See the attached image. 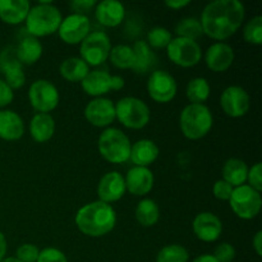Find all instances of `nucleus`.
<instances>
[{
  "label": "nucleus",
  "instance_id": "a19ab883",
  "mask_svg": "<svg viewBox=\"0 0 262 262\" xmlns=\"http://www.w3.org/2000/svg\"><path fill=\"white\" fill-rule=\"evenodd\" d=\"M233 189L234 188L229 183H227L223 179H219V181L215 182L214 187H212V193L220 201H229Z\"/></svg>",
  "mask_w": 262,
  "mask_h": 262
},
{
  "label": "nucleus",
  "instance_id": "2f4dec72",
  "mask_svg": "<svg viewBox=\"0 0 262 262\" xmlns=\"http://www.w3.org/2000/svg\"><path fill=\"white\" fill-rule=\"evenodd\" d=\"M109 59L113 66L118 69H132L135 63V53L132 46L119 43L112 48L109 54Z\"/></svg>",
  "mask_w": 262,
  "mask_h": 262
},
{
  "label": "nucleus",
  "instance_id": "423d86ee",
  "mask_svg": "<svg viewBox=\"0 0 262 262\" xmlns=\"http://www.w3.org/2000/svg\"><path fill=\"white\" fill-rule=\"evenodd\" d=\"M115 119L128 129H142L150 123V107L138 97H122L115 102Z\"/></svg>",
  "mask_w": 262,
  "mask_h": 262
},
{
  "label": "nucleus",
  "instance_id": "de8ad7c7",
  "mask_svg": "<svg viewBox=\"0 0 262 262\" xmlns=\"http://www.w3.org/2000/svg\"><path fill=\"white\" fill-rule=\"evenodd\" d=\"M192 262H217V261L212 255H210V253H205V255H201L199 256V257L194 258Z\"/></svg>",
  "mask_w": 262,
  "mask_h": 262
},
{
  "label": "nucleus",
  "instance_id": "ddd939ff",
  "mask_svg": "<svg viewBox=\"0 0 262 262\" xmlns=\"http://www.w3.org/2000/svg\"><path fill=\"white\" fill-rule=\"evenodd\" d=\"M90 32H91V22L89 17L76 13H72L63 18L58 30L60 40L68 45H78L89 36Z\"/></svg>",
  "mask_w": 262,
  "mask_h": 262
},
{
  "label": "nucleus",
  "instance_id": "4468645a",
  "mask_svg": "<svg viewBox=\"0 0 262 262\" xmlns=\"http://www.w3.org/2000/svg\"><path fill=\"white\" fill-rule=\"evenodd\" d=\"M220 106L225 115L230 118H242L251 107V97L241 86H228L220 95Z\"/></svg>",
  "mask_w": 262,
  "mask_h": 262
},
{
  "label": "nucleus",
  "instance_id": "20e7f679",
  "mask_svg": "<svg viewBox=\"0 0 262 262\" xmlns=\"http://www.w3.org/2000/svg\"><path fill=\"white\" fill-rule=\"evenodd\" d=\"M214 125V117L205 104H188L182 110L179 127L186 138L191 141L206 137Z\"/></svg>",
  "mask_w": 262,
  "mask_h": 262
},
{
  "label": "nucleus",
  "instance_id": "5701e85b",
  "mask_svg": "<svg viewBox=\"0 0 262 262\" xmlns=\"http://www.w3.org/2000/svg\"><path fill=\"white\" fill-rule=\"evenodd\" d=\"M30 9L28 0H0V19L7 25H20L27 18Z\"/></svg>",
  "mask_w": 262,
  "mask_h": 262
},
{
  "label": "nucleus",
  "instance_id": "cd10ccee",
  "mask_svg": "<svg viewBox=\"0 0 262 262\" xmlns=\"http://www.w3.org/2000/svg\"><path fill=\"white\" fill-rule=\"evenodd\" d=\"M223 181L229 183L233 188L243 186L247 182L248 166L242 159L230 158L223 165Z\"/></svg>",
  "mask_w": 262,
  "mask_h": 262
},
{
  "label": "nucleus",
  "instance_id": "c85d7f7f",
  "mask_svg": "<svg viewBox=\"0 0 262 262\" xmlns=\"http://www.w3.org/2000/svg\"><path fill=\"white\" fill-rule=\"evenodd\" d=\"M60 76L68 82H82L89 74L90 67L78 56L67 58L59 67Z\"/></svg>",
  "mask_w": 262,
  "mask_h": 262
},
{
  "label": "nucleus",
  "instance_id": "2eb2a0df",
  "mask_svg": "<svg viewBox=\"0 0 262 262\" xmlns=\"http://www.w3.org/2000/svg\"><path fill=\"white\" fill-rule=\"evenodd\" d=\"M83 115L94 127L107 128L115 120V104L106 97H95L86 105Z\"/></svg>",
  "mask_w": 262,
  "mask_h": 262
},
{
  "label": "nucleus",
  "instance_id": "e433bc0d",
  "mask_svg": "<svg viewBox=\"0 0 262 262\" xmlns=\"http://www.w3.org/2000/svg\"><path fill=\"white\" fill-rule=\"evenodd\" d=\"M38 255H40V250L37 248V246L32 245V243H25L17 248L15 258L22 262H37Z\"/></svg>",
  "mask_w": 262,
  "mask_h": 262
},
{
  "label": "nucleus",
  "instance_id": "a18cd8bd",
  "mask_svg": "<svg viewBox=\"0 0 262 262\" xmlns=\"http://www.w3.org/2000/svg\"><path fill=\"white\" fill-rule=\"evenodd\" d=\"M252 247H253V250L256 251V253H257V256L262 255V232L261 230H258V232L255 234V237H253Z\"/></svg>",
  "mask_w": 262,
  "mask_h": 262
},
{
  "label": "nucleus",
  "instance_id": "4c0bfd02",
  "mask_svg": "<svg viewBox=\"0 0 262 262\" xmlns=\"http://www.w3.org/2000/svg\"><path fill=\"white\" fill-rule=\"evenodd\" d=\"M37 262H68V258L58 248L48 247L40 251Z\"/></svg>",
  "mask_w": 262,
  "mask_h": 262
},
{
  "label": "nucleus",
  "instance_id": "aec40b11",
  "mask_svg": "<svg viewBox=\"0 0 262 262\" xmlns=\"http://www.w3.org/2000/svg\"><path fill=\"white\" fill-rule=\"evenodd\" d=\"M95 18L104 27H118L125 18V8L117 0H102L95 7Z\"/></svg>",
  "mask_w": 262,
  "mask_h": 262
},
{
  "label": "nucleus",
  "instance_id": "f8f14e48",
  "mask_svg": "<svg viewBox=\"0 0 262 262\" xmlns=\"http://www.w3.org/2000/svg\"><path fill=\"white\" fill-rule=\"evenodd\" d=\"M146 89H147L148 96L154 101L159 104H168L176 97L178 84H177L176 78L169 72L156 69L151 72Z\"/></svg>",
  "mask_w": 262,
  "mask_h": 262
},
{
  "label": "nucleus",
  "instance_id": "9d476101",
  "mask_svg": "<svg viewBox=\"0 0 262 262\" xmlns=\"http://www.w3.org/2000/svg\"><path fill=\"white\" fill-rule=\"evenodd\" d=\"M81 86L89 96L102 97L110 91L122 90L125 86V81L120 76H114L102 69H95L89 72L81 82Z\"/></svg>",
  "mask_w": 262,
  "mask_h": 262
},
{
  "label": "nucleus",
  "instance_id": "58836bf2",
  "mask_svg": "<svg viewBox=\"0 0 262 262\" xmlns=\"http://www.w3.org/2000/svg\"><path fill=\"white\" fill-rule=\"evenodd\" d=\"M215 258L217 262H232L235 258V248L230 243L223 242L215 248Z\"/></svg>",
  "mask_w": 262,
  "mask_h": 262
},
{
  "label": "nucleus",
  "instance_id": "393cba45",
  "mask_svg": "<svg viewBox=\"0 0 262 262\" xmlns=\"http://www.w3.org/2000/svg\"><path fill=\"white\" fill-rule=\"evenodd\" d=\"M0 69L4 74V81L12 90L22 89L26 83V74L23 66L17 60V58H10L3 53L0 58Z\"/></svg>",
  "mask_w": 262,
  "mask_h": 262
},
{
  "label": "nucleus",
  "instance_id": "4be33fe9",
  "mask_svg": "<svg viewBox=\"0 0 262 262\" xmlns=\"http://www.w3.org/2000/svg\"><path fill=\"white\" fill-rule=\"evenodd\" d=\"M159 155H160V151H159L158 145L152 140L143 138L132 143L129 160L135 164V166L148 168L151 164L158 160Z\"/></svg>",
  "mask_w": 262,
  "mask_h": 262
},
{
  "label": "nucleus",
  "instance_id": "79ce46f5",
  "mask_svg": "<svg viewBox=\"0 0 262 262\" xmlns=\"http://www.w3.org/2000/svg\"><path fill=\"white\" fill-rule=\"evenodd\" d=\"M96 4L97 3L95 0H74L69 5L76 14L87 15V13L91 12L96 7Z\"/></svg>",
  "mask_w": 262,
  "mask_h": 262
},
{
  "label": "nucleus",
  "instance_id": "bb28decb",
  "mask_svg": "<svg viewBox=\"0 0 262 262\" xmlns=\"http://www.w3.org/2000/svg\"><path fill=\"white\" fill-rule=\"evenodd\" d=\"M132 49L135 53V63H133L132 71L141 76L152 71L154 67L156 66V56L147 42L143 40L136 41Z\"/></svg>",
  "mask_w": 262,
  "mask_h": 262
},
{
  "label": "nucleus",
  "instance_id": "ea45409f",
  "mask_svg": "<svg viewBox=\"0 0 262 262\" xmlns=\"http://www.w3.org/2000/svg\"><path fill=\"white\" fill-rule=\"evenodd\" d=\"M248 186L252 187L256 191L261 192L262 189V164L256 163L252 168H248L247 174Z\"/></svg>",
  "mask_w": 262,
  "mask_h": 262
},
{
  "label": "nucleus",
  "instance_id": "f257e3e1",
  "mask_svg": "<svg viewBox=\"0 0 262 262\" xmlns=\"http://www.w3.org/2000/svg\"><path fill=\"white\" fill-rule=\"evenodd\" d=\"M245 15V5L239 0H214L204 8L200 22L204 35L223 42L239 30Z\"/></svg>",
  "mask_w": 262,
  "mask_h": 262
},
{
  "label": "nucleus",
  "instance_id": "09e8293b",
  "mask_svg": "<svg viewBox=\"0 0 262 262\" xmlns=\"http://www.w3.org/2000/svg\"><path fill=\"white\" fill-rule=\"evenodd\" d=\"M0 262H22L15 257H4Z\"/></svg>",
  "mask_w": 262,
  "mask_h": 262
},
{
  "label": "nucleus",
  "instance_id": "a878e982",
  "mask_svg": "<svg viewBox=\"0 0 262 262\" xmlns=\"http://www.w3.org/2000/svg\"><path fill=\"white\" fill-rule=\"evenodd\" d=\"M42 51V43L38 41V38L27 36L18 43L15 49V58L22 66H32L40 60Z\"/></svg>",
  "mask_w": 262,
  "mask_h": 262
},
{
  "label": "nucleus",
  "instance_id": "0eeeda50",
  "mask_svg": "<svg viewBox=\"0 0 262 262\" xmlns=\"http://www.w3.org/2000/svg\"><path fill=\"white\" fill-rule=\"evenodd\" d=\"M232 211L242 220H252L260 214L262 207L261 192L248 184L235 187L229 199Z\"/></svg>",
  "mask_w": 262,
  "mask_h": 262
},
{
  "label": "nucleus",
  "instance_id": "49530a36",
  "mask_svg": "<svg viewBox=\"0 0 262 262\" xmlns=\"http://www.w3.org/2000/svg\"><path fill=\"white\" fill-rule=\"evenodd\" d=\"M7 250H8V243H7V238H5L4 233L0 232V261L5 257L7 255Z\"/></svg>",
  "mask_w": 262,
  "mask_h": 262
},
{
  "label": "nucleus",
  "instance_id": "6ab92c4d",
  "mask_svg": "<svg viewBox=\"0 0 262 262\" xmlns=\"http://www.w3.org/2000/svg\"><path fill=\"white\" fill-rule=\"evenodd\" d=\"M125 188L130 194L137 197L146 196L150 193L154 188L155 178L150 168H142V166H133L127 171L124 177Z\"/></svg>",
  "mask_w": 262,
  "mask_h": 262
},
{
  "label": "nucleus",
  "instance_id": "39448f33",
  "mask_svg": "<svg viewBox=\"0 0 262 262\" xmlns=\"http://www.w3.org/2000/svg\"><path fill=\"white\" fill-rule=\"evenodd\" d=\"M99 152L107 163L124 164L129 160L130 143L129 137L118 128L107 127L100 135L97 141Z\"/></svg>",
  "mask_w": 262,
  "mask_h": 262
},
{
  "label": "nucleus",
  "instance_id": "f03ea898",
  "mask_svg": "<svg viewBox=\"0 0 262 262\" xmlns=\"http://www.w3.org/2000/svg\"><path fill=\"white\" fill-rule=\"evenodd\" d=\"M74 223L79 232L87 237H104L117 225V212L112 205L97 200L83 205L77 211Z\"/></svg>",
  "mask_w": 262,
  "mask_h": 262
},
{
  "label": "nucleus",
  "instance_id": "473e14b6",
  "mask_svg": "<svg viewBox=\"0 0 262 262\" xmlns=\"http://www.w3.org/2000/svg\"><path fill=\"white\" fill-rule=\"evenodd\" d=\"M176 33L177 37H184L197 41L204 35V31H202V26L199 18L186 17L177 23Z\"/></svg>",
  "mask_w": 262,
  "mask_h": 262
},
{
  "label": "nucleus",
  "instance_id": "412c9836",
  "mask_svg": "<svg viewBox=\"0 0 262 262\" xmlns=\"http://www.w3.org/2000/svg\"><path fill=\"white\" fill-rule=\"evenodd\" d=\"M25 135V122L13 110H0V138L4 141H18Z\"/></svg>",
  "mask_w": 262,
  "mask_h": 262
},
{
  "label": "nucleus",
  "instance_id": "dca6fc26",
  "mask_svg": "<svg viewBox=\"0 0 262 262\" xmlns=\"http://www.w3.org/2000/svg\"><path fill=\"white\" fill-rule=\"evenodd\" d=\"M127 192L124 177L119 171H109L104 174L97 184V196L99 201L105 204H113L123 199Z\"/></svg>",
  "mask_w": 262,
  "mask_h": 262
},
{
  "label": "nucleus",
  "instance_id": "c03bdc74",
  "mask_svg": "<svg viewBox=\"0 0 262 262\" xmlns=\"http://www.w3.org/2000/svg\"><path fill=\"white\" fill-rule=\"evenodd\" d=\"M191 4V2L189 0H168V2H165V5L168 8H170V9L173 10H179V9H183V8H186L187 5Z\"/></svg>",
  "mask_w": 262,
  "mask_h": 262
},
{
  "label": "nucleus",
  "instance_id": "72a5a7b5",
  "mask_svg": "<svg viewBox=\"0 0 262 262\" xmlns=\"http://www.w3.org/2000/svg\"><path fill=\"white\" fill-rule=\"evenodd\" d=\"M189 253L181 245H168L156 255V262H188Z\"/></svg>",
  "mask_w": 262,
  "mask_h": 262
},
{
  "label": "nucleus",
  "instance_id": "f3484780",
  "mask_svg": "<svg viewBox=\"0 0 262 262\" xmlns=\"http://www.w3.org/2000/svg\"><path fill=\"white\" fill-rule=\"evenodd\" d=\"M193 233L200 241L206 243L215 242L223 233V223L219 216L210 211L200 212L193 219Z\"/></svg>",
  "mask_w": 262,
  "mask_h": 262
},
{
  "label": "nucleus",
  "instance_id": "1a4fd4ad",
  "mask_svg": "<svg viewBox=\"0 0 262 262\" xmlns=\"http://www.w3.org/2000/svg\"><path fill=\"white\" fill-rule=\"evenodd\" d=\"M169 60L182 68H192L202 59V49L197 41L184 37H174L166 46Z\"/></svg>",
  "mask_w": 262,
  "mask_h": 262
},
{
  "label": "nucleus",
  "instance_id": "6e6552de",
  "mask_svg": "<svg viewBox=\"0 0 262 262\" xmlns=\"http://www.w3.org/2000/svg\"><path fill=\"white\" fill-rule=\"evenodd\" d=\"M112 41L104 31H94L79 43V58L89 67L101 66L109 59Z\"/></svg>",
  "mask_w": 262,
  "mask_h": 262
},
{
  "label": "nucleus",
  "instance_id": "37998d69",
  "mask_svg": "<svg viewBox=\"0 0 262 262\" xmlns=\"http://www.w3.org/2000/svg\"><path fill=\"white\" fill-rule=\"evenodd\" d=\"M14 99V92L7 84L4 79H0V109H4L8 105L12 104Z\"/></svg>",
  "mask_w": 262,
  "mask_h": 262
},
{
  "label": "nucleus",
  "instance_id": "b1692460",
  "mask_svg": "<svg viewBox=\"0 0 262 262\" xmlns=\"http://www.w3.org/2000/svg\"><path fill=\"white\" fill-rule=\"evenodd\" d=\"M55 133V120L50 114L36 113L30 122V135L37 143L48 142Z\"/></svg>",
  "mask_w": 262,
  "mask_h": 262
},
{
  "label": "nucleus",
  "instance_id": "9b49d317",
  "mask_svg": "<svg viewBox=\"0 0 262 262\" xmlns=\"http://www.w3.org/2000/svg\"><path fill=\"white\" fill-rule=\"evenodd\" d=\"M28 100L36 112L49 114L58 107L60 96L53 82L48 79H37L30 86Z\"/></svg>",
  "mask_w": 262,
  "mask_h": 262
},
{
  "label": "nucleus",
  "instance_id": "c9c22d12",
  "mask_svg": "<svg viewBox=\"0 0 262 262\" xmlns=\"http://www.w3.org/2000/svg\"><path fill=\"white\" fill-rule=\"evenodd\" d=\"M173 36H171L170 31L165 27H154L147 32V45L154 49H166L169 42L171 41Z\"/></svg>",
  "mask_w": 262,
  "mask_h": 262
},
{
  "label": "nucleus",
  "instance_id": "7ed1b4c3",
  "mask_svg": "<svg viewBox=\"0 0 262 262\" xmlns=\"http://www.w3.org/2000/svg\"><path fill=\"white\" fill-rule=\"evenodd\" d=\"M63 15L51 2H40L31 7L26 18V28L32 37L40 38L58 32Z\"/></svg>",
  "mask_w": 262,
  "mask_h": 262
},
{
  "label": "nucleus",
  "instance_id": "a211bd4d",
  "mask_svg": "<svg viewBox=\"0 0 262 262\" xmlns=\"http://www.w3.org/2000/svg\"><path fill=\"white\" fill-rule=\"evenodd\" d=\"M235 54L232 46L225 42H215L205 53V63L215 73L227 72L234 63Z\"/></svg>",
  "mask_w": 262,
  "mask_h": 262
},
{
  "label": "nucleus",
  "instance_id": "7c9ffc66",
  "mask_svg": "<svg viewBox=\"0 0 262 262\" xmlns=\"http://www.w3.org/2000/svg\"><path fill=\"white\" fill-rule=\"evenodd\" d=\"M210 94H211V86L204 77L192 78L187 83L186 96L191 104H204L210 97Z\"/></svg>",
  "mask_w": 262,
  "mask_h": 262
},
{
  "label": "nucleus",
  "instance_id": "f704fd0d",
  "mask_svg": "<svg viewBox=\"0 0 262 262\" xmlns=\"http://www.w3.org/2000/svg\"><path fill=\"white\" fill-rule=\"evenodd\" d=\"M243 38L251 45H261L262 43V17L255 15L246 23L243 28Z\"/></svg>",
  "mask_w": 262,
  "mask_h": 262
},
{
  "label": "nucleus",
  "instance_id": "c756f323",
  "mask_svg": "<svg viewBox=\"0 0 262 262\" xmlns=\"http://www.w3.org/2000/svg\"><path fill=\"white\" fill-rule=\"evenodd\" d=\"M135 217L143 228H151L158 224L160 219L159 205L151 199H143L137 204L135 210Z\"/></svg>",
  "mask_w": 262,
  "mask_h": 262
}]
</instances>
